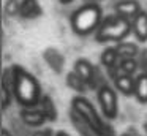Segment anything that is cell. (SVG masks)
I'll return each instance as SVG.
<instances>
[{
	"label": "cell",
	"mask_w": 147,
	"mask_h": 136,
	"mask_svg": "<svg viewBox=\"0 0 147 136\" xmlns=\"http://www.w3.org/2000/svg\"><path fill=\"white\" fill-rule=\"evenodd\" d=\"M13 92L18 103L24 108H36L41 101V87L38 81L21 65H13Z\"/></svg>",
	"instance_id": "1"
},
{
	"label": "cell",
	"mask_w": 147,
	"mask_h": 136,
	"mask_svg": "<svg viewBox=\"0 0 147 136\" xmlns=\"http://www.w3.org/2000/svg\"><path fill=\"white\" fill-rule=\"evenodd\" d=\"M71 28L76 35L86 37L92 32H96L103 22V11L100 5L95 3H84L81 8L71 14Z\"/></svg>",
	"instance_id": "2"
},
{
	"label": "cell",
	"mask_w": 147,
	"mask_h": 136,
	"mask_svg": "<svg viewBox=\"0 0 147 136\" xmlns=\"http://www.w3.org/2000/svg\"><path fill=\"white\" fill-rule=\"evenodd\" d=\"M130 32H133L131 21H127L117 14H111L103 19L101 25L95 32V40L98 43H122Z\"/></svg>",
	"instance_id": "3"
},
{
	"label": "cell",
	"mask_w": 147,
	"mask_h": 136,
	"mask_svg": "<svg viewBox=\"0 0 147 136\" xmlns=\"http://www.w3.org/2000/svg\"><path fill=\"white\" fill-rule=\"evenodd\" d=\"M71 106H73V112L76 114L96 136H105L106 125L103 123V120L100 119L96 109L93 108V104L90 103L87 98L74 97L73 100H71Z\"/></svg>",
	"instance_id": "4"
},
{
	"label": "cell",
	"mask_w": 147,
	"mask_h": 136,
	"mask_svg": "<svg viewBox=\"0 0 147 136\" xmlns=\"http://www.w3.org/2000/svg\"><path fill=\"white\" fill-rule=\"evenodd\" d=\"M96 97H98V103L101 106V112L106 119L112 120L117 117L119 111V101H117V93L114 92V89L109 87L108 84L100 87L96 90Z\"/></svg>",
	"instance_id": "5"
},
{
	"label": "cell",
	"mask_w": 147,
	"mask_h": 136,
	"mask_svg": "<svg viewBox=\"0 0 147 136\" xmlns=\"http://www.w3.org/2000/svg\"><path fill=\"white\" fill-rule=\"evenodd\" d=\"M114 9H115V14L127 19V21H133L142 11L139 2H136V0H120L114 5Z\"/></svg>",
	"instance_id": "6"
},
{
	"label": "cell",
	"mask_w": 147,
	"mask_h": 136,
	"mask_svg": "<svg viewBox=\"0 0 147 136\" xmlns=\"http://www.w3.org/2000/svg\"><path fill=\"white\" fill-rule=\"evenodd\" d=\"M43 59H45V62L48 63V66L54 73L60 74V73L63 71L65 57L62 55V52L59 49H55V47H48V49L43 52Z\"/></svg>",
	"instance_id": "7"
},
{
	"label": "cell",
	"mask_w": 147,
	"mask_h": 136,
	"mask_svg": "<svg viewBox=\"0 0 147 136\" xmlns=\"http://www.w3.org/2000/svg\"><path fill=\"white\" fill-rule=\"evenodd\" d=\"M73 71H76V74H79L84 81L87 82L89 87H92L93 79H95L96 74V68L89 62L87 59H78L73 65Z\"/></svg>",
	"instance_id": "8"
},
{
	"label": "cell",
	"mask_w": 147,
	"mask_h": 136,
	"mask_svg": "<svg viewBox=\"0 0 147 136\" xmlns=\"http://www.w3.org/2000/svg\"><path fill=\"white\" fill-rule=\"evenodd\" d=\"M131 27H133V33L139 43H146L147 41V11H141L136 18L131 21Z\"/></svg>",
	"instance_id": "9"
},
{
	"label": "cell",
	"mask_w": 147,
	"mask_h": 136,
	"mask_svg": "<svg viewBox=\"0 0 147 136\" xmlns=\"http://www.w3.org/2000/svg\"><path fill=\"white\" fill-rule=\"evenodd\" d=\"M21 119L24 120V123L30 127H41L45 123L46 117L38 108H24L21 111Z\"/></svg>",
	"instance_id": "10"
},
{
	"label": "cell",
	"mask_w": 147,
	"mask_h": 136,
	"mask_svg": "<svg viewBox=\"0 0 147 136\" xmlns=\"http://www.w3.org/2000/svg\"><path fill=\"white\" fill-rule=\"evenodd\" d=\"M114 85L120 93L123 95H134V85H136V79H133V76L128 74H120L114 79Z\"/></svg>",
	"instance_id": "11"
},
{
	"label": "cell",
	"mask_w": 147,
	"mask_h": 136,
	"mask_svg": "<svg viewBox=\"0 0 147 136\" xmlns=\"http://www.w3.org/2000/svg\"><path fill=\"white\" fill-rule=\"evenodd\" d=\"M115 51L119 54V59H136L139 55V47L134 43H128V41H122V43H117V46H114Z\"/></svg>",
	"instance_id": "12"
},
{
	"label": "cell",
	"mask_w": 147,
	"mask_h": 136,
	"mask_svg": "<svg viewBox=\"0 0 147 136\" xmlns=\"http://www.w3.org/2000/svg\"><path fill=\"white\" fill-rule=\"evenodd\" d=\"M36 108L45 114L46 120H51V122L57 120V108H55V104H54V101H52L51 97L43 95L41 101L38 103V106H36Z\"/></svg>",
	"instance_id": "13"
},
{
	"label": "cell",
	"mask_w": 147,
	"mask_h": 136,
	"mask_svg": "<svg viewBox=\"0 0 147 136\" xmlns=\"http://www.w3.org/2000/svg\"><path fill=\"white\" fill-rule=\"evenodd\" d=\"M19 14L26 19L38 18L41 14V6H40V3L36 0H22L21 2V13Z\"/></svg>",
	"instance_id": "14"
},
{
	"label": "cell",
	"mask_w": 147,
	"mask_h": 136,
	"mask_svg": "<svg viewBox=\"0 0 147 136\" xmlns=\"http://www.w3.org/2000/svg\"><path fill=\"white\" fill-rule=\"evenodd\" d=\"M67 85L71 90L76 92V93H84V92L87 90V87H89L87 82L84 81L79 74H76V71H70L67 74Z\"/></svg>",
	"instance_id": "15"
},
{
	"label": "cell",
	"mask_w": 147,
	"mask_h": 136,
	"mask_svg": "<svg viewBox=\"0 0 147 136\" xmlns=\"http://www.w3.org/2000/svg\"><path fill=\"white\" fill-rule=\"evenodd\" d=\"M134 97L139 103H147V73H141L136 78Z\"/></svg>",
	"instance_id": "16"
},
{
	"label": "cell",
	"mask_w": 147,
	"mask_h": 136,
	"mask_svg": "<svg viewBox=\"0 0 147 136\" xmlns=\"http://www.w3.org/2000/svg\"><path fill=\"white\" fill-rule=\"evenodd\" d=\"M100 60H101V63H103V65H105L108 70L117 66L119 62H120V59H119V54H117V51H115V47H106V49L101 52Z\"/></svg>",
	"instance_id": "17"
},
{
	"label": "cell",
	"mask_w": 147,
	"mask_h": 136,
	"mask_svg": "<svg viewBox=\"0 0 147 136\" xmlns=\"http://www.w3.org/2000/svg\"><path fill=\"white\" fill-rule=\"evenodd\" d=\"M117 66H119V73H120V74H128V76H131L138 68H139L136 59H123V60L119 62Z\"/></svg>",
	"instance_id": "18"
},
{
	"label": "cell",
	"mask_w": 147,
	"mask_h": 136,
	"mask_svg": "<svg viewBox=\"0 0 147 136\" xmlns=\"http://www.w3.org/2000/svg\"><path fill=\"white\" fill-rule=\"evenodd\" d=\"M71 117H73V125L76 127L78 130H79L81 136H96L95 133H93L92 130H90L89 127H87L86 123H84L82 120H81V119H79V117H78L74 112H71Z\"/></svg>",
	"instance_id": "19"
},
{
	"label": "cell",
	"mask_w": 147,
	"mask_h": 136,
	"mask_svg": "<svg viewBox=\"0 0 147 136\" xmlns=\"http://www.w3.org/2000/svg\"><path fill=\"white\" fill-rule=\"evenodd\" d=\"M5 13L8 16H14L21 13V3L19 0H7L5 3Z\"/></svg>",
	"instance_id": "20"
},
{
	"label": "cell",
	"mask_w": 147,
	"mask_h": 136,
	"mask_svg": "<svg viewBox=\"0 0 147 136\" xmlns=\"http://www.w3.org/2000/svg\"><path fill=\"white\" fill-rule=\"evenodd\" d=\"M138 65L142 70V73H147V49L139 52V55H138Z\"/></svg>",
	"instance_id": "21"
},
{
	"label": "cell",
	"mask_w": 147,
	"mask_h": 136,
	"mask_svg": "<svg viewBox=\"0 0 147 136\" xmlns=\"http://www.w3.org/2000/svg\"><path fill=\"white\" fill-rule=\"evenodd\" d=\"M32 136H54V130L52 128H45V130H40V131H35Z\"/></svg>",
	"instance_id": "22"
},
{
	"label": "cell",
	"mask_w": 147,
	"mask_h": 136,
	"mask_svg": "<svg viewBox=\"0 0 147 136\" xmlns=\"http://www.w3.org/2000/svg\"><path fill=\"white\" fill-rule=\"evenodd\" d=\"M105 136H115V135H114V131H112V128H111V127H106V133H105Z\"/></svg>",
	"instance_id": "23"
},
{
	"label": "cell",
	"mask_w": 147,
	"mask_h": 136,
	"mask_svg": "<svg viewBox=\"0 0 147 136\" xmlns=\"http://www.w3.org/2000/svg\"><path fill=\"white\" fill-rule=\"evenodd\" d=\"M122 136H139V135H136V133L133 131V130H130V131H127V133H123Z\"/></svg>",
	"instance_id": "24"
},
{
	"label": "cell",
	"mask_w": 147,
	"mask_h": 136,
	"mask_svg": "<svg viewBox=\"0 0 147 136\" xmlns=\"http://www.w3.org/2000/svg\"><path fill=\"white\" fill-rule=\"evenodd\" d=\"M2 136H13V135H11L7 128H3V130H2Z\"/></svg>",
	"instance_id": "25"
},
{
	"label": "cell",
	"mask_w": 147,
	"mask_h": 136,
	"mask_svg": "<svg viewBox=\"0 0 147 136\" xmlns=\"http://www.w3.org/2000/svg\"><path fill=\"white\" fill-rule=\"evenodd\" d=\"M55 136H70V135L65 133V131H57V133H55Z\"/></svg>",
	"instance_id": "26"
},
{
	"label": "cell",
	"mask_w": 147,
	"mask_h": 136,
	"mask_svg": "<svg viewBox=\"0 0 147 136\" xmlns=\"http://www.w3.org/2000/svg\"><path fill=\"white\" fill-rule=\"evenodd\" d=\"M86 3H95V5H98V0H87Z\"/></svg>",
	"instance_id": "27"
},
{
	"label": "cell",
	"mask_w": 147,
	"mask_h": 136,
	"mask_svg": "<svg viewBox=\"0 0 147 136\" xmlns=\"http://www.w3.org/2000/svg\"><path fill=\"white\" fill-rule=\"evenodd\" d=\"M59 2H62V3H71L73 0H59Z\"/></svg>",
	"instance_id": "28"
}]
</instances>
